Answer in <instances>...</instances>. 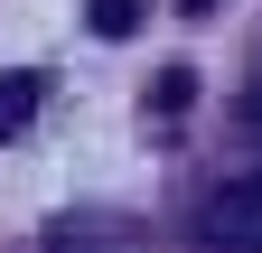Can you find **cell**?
Returning <instances> with one entry per match:
<instances>
[{"label": "cell", "instance_id": "cell-2", "mask_svg": "<svg viewBox=\"0 0 262 253\" xmlns=\"http://www.w3.org/2000/svg\"><path fill=\"white\" fill-rule=\"evenodd\" d=\"M47 253H141V225L131 216H56L47 225Z\"/></svg>", "mask_w": 262, "mask_h": 253}, {"label": "cell", "instance_id": "cell-3", "mask_svg": "<svg viewBox=\"0 0 262 253\" xmlns=\"http://www.w3.org/2000/svg\"><path fill=\"white\" fill-rule=\"evenodd\" d=\"M38 94H47V75H28V66L0 75V141H19L28 122H38Z\"/></svg>", "mask_w": 262, "mask_h": 253}, {"label": "cell", "instance_id": "cell-5", "mask_svg": "<svg viewBox=\"0 0 262 253\" xmlns=\"http://www.w3.org/2000/svg\"><path fill=\"white\" fill-rule=\"evenodd\" d=\"M187 94H196V75H187V66H169V75H150V122H169V113H187Z\"/></svg>", "mask_w": 262, "mask_h": 253}, {"label": "cell", "instance_id": "cell-1", "mask_svg": "<svg viewBox=\"0 0 262 253\" xmlns=\"http://www.w3.org/2000/svg\"><path fill=\"white\" fill-rule=\"evenodd\" d=\"M196 244L206 253H262V178H234L196 206Z\"/></svg>", "mask_w": 262, "mask_h": 253}, {"label": "cell", "instance_id": "cell-7", "mask_svg": "<svg viewBox=\"0 0 262 253\" xmlns=\"http://www.w3.org/2000/svg\"><path fill=\"white\" fill-rule=\"evenodd\" d=\"M196 10H215V0H178V19H196Z\"/></svg>", "mask_w": 262, "mask_h": 253}, {"label": "cell", "instance_id": "cell-6", "mask_svg": "<svg viewBox=\"0 0 262 253\" xmlns=\"http://www.w3.org/2000/svg\"><path fill=\"white\" fill-rule=\"evenodd\" d=\"M244 132L262 141V75H253V94H244Z\"/></svg>", "mask_w": 262, "mask_h": 253}, {"label": "cell", "instance_id": "cell-4", "mask_svg": "<svg viewBox=\"0 0 262 253\" xmlns=\"http://www.w3.org/2000/svg\"><path fill=\"white\" fill-rule=\"evenodd\" d=\"M84 28L94 38H131L141 28V0H84Z\"/></svg>", "mask_w": 262, "mask_h": 253}]
</instances>
